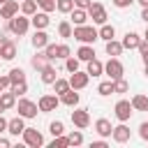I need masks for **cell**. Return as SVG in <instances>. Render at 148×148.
<instances>
[{"instance_id":"cell-1","label":"cell","mask_w":148,"mask_h":148,"mask_svg":"<svg viewBox=\"0 0 148 148\" xmlns=\"http://www.w3.org/2000/svg\"><path fill=\"white\" fill-rule=\"evenodd\" d=\"M72 37H74V39H79L81 44H92L95 39H99V32H97L92 25H74Z\"/></svg>"},{"instance_id":"cell-2","label":"cell","mask_w":148,"mask_h":148,"mask_svg":"<svg viewBox=\"0 0 148 148\" xmlns=\"http://www.w3.org/2000/svg\"><path fill=\"white\" fill-rule=\"evenodd\" d=\"M7 28H9V32H14V35H25L28 32V28H30V16H25V14H16V16H12L9 21H7Z\"/></svg>"},{"instance_id":"cell-3","label":"cell","mask_w":148,"mask_h":148,"mask_svg":"<svg viewBox=\"0 0 148 148\" xmlns=\"http://www.w3.org/2000/svg\"><path fill=\"white\" fill-rule=\"evenodd\" d=\"M104 72H106V76H109L111 81H116V79H123L125 67H123V62H120L118 58H109V60L104 62Z\"/></svg>"},{"instance_id":"cell-4","label":"cell","mask_w":148,"mask_h":148,"mask_svg":"<svg viewBox=\"0 0 148 148\" xmlns=\"http://www.w3.org/2000/svg\"><path fill=\"white\" fill-rule=\"evenodd\" d=\"M113 113H116V118H118L120 123H127V120L132 118V113H134V106H132V102H127V99H118L116 106H113Z\"/></svg>"},{"instance_id":"cell-5","label":"cell","mask_w":148,"mask_h":148,"mask_svg":"<svg viewBox=\"0 0 148 148\" xmlns=\"http://www.w3.org/2000/svg\"><path fill=\"white\" fill-rule=\"evenodd\" d=\"M21 136H23V143L30 146V148H39V146H44V136H42V132L35 130V127H25Z\"/></svg>"},{"instance_id":"cell-6","label":"cell","mask_w":148,"mask_h":148,"mask_svg":"<svg viewBox=\"0 0 148 148\" xmlns=\"http://www.w3.org/2000/svg\"><path fill=\"white\" fill-rule=\"evenodd\" d=\"M16 109H18V116H23V118H35V116H37V111H39L37 102L25 99V97H21V99H18Z\"/></svg>"},{"instance_id":"cell-7","label":"cell","mask_w":148,"mask_h":148,"mask_svg":"<svg viewBox=\"0 0 148 148\" xmlns=\"http://www.w3.org/2000/svg\"><path fill=\"white\" fill-rule=\"evenodd\" d=\"M88 16L92 18V23H99V25L106 23V18H109V16H106V9H104L102 2H92V5L88 7Z\"/></svg>"},{"instance_id":"cell-8","label":"cell","mask_w":148,"mask_h":148,"mask_svg":"<svg viewBox=\"0 0 148 148\" xmlns=\"http://www.w3.org/2000/svg\"><path fill=\"white\" fill-rule=\"evenodd\" d=\"M58 104H60V97H58V95H42V97H39V102H37V106H39V111H42V113L56 111V109H58Z\"/></svg>"},{"instance_id":"cell-9","label":"cell","mask_w":148,"mask_h":148,"mask_svg":"<svg viewBox=\"0 0 148 148\" xmlns=\"http://www.w3.org/2000/svg\"><path fill=\"white\" fill-rule=\"evenodd\" d=\"M72 123H74V127L86 130V127L90 125V113H88V109H76V106H74V111H72Z\"/></svg>"},{"instance_id":"cell-10","label":"cell","mask_w":148,"mask_h":148,"mask_svg":"<svg viewBox=\"0 0 148 148\" xmlns=\"http://www.w3.org/2000/svg\"><path fill=\"white\" fill-rule=\"evenodd\" d=\"M130 136H132V132H130V127H127L125 123L116 125V127H113V132H111V139H113L116 143H127V141H130Z\"/></svg>"},{"instance_id":"cell-11","label":"cell","mask_w":148,"mask_h":148,"mask_svg":"<svg viewBox=\"0 0 148 148\" xmlns=\"http://www.w3.org/2000/svg\"><path fill=\"white\" fill-rule=\"evenodd\" d=\"M88 81H90V74H88V72H74V74L69 76V86H72L74 90H83V88L88 86Z\"/></svg>"},{"instance_id":"cell-12","label":"cell","mask_w":148,"mask_h":148,"mask_svg":"<svg viewBox=\"0 0 148 148\" xmlns=\"http://www.w3.org/2000/svg\"><path fill=\"white\" fill-rule=\"evenodd\" d=\"M16 14H18V2H16V0H7V2L0 5V16H2V18L9 21V18L16 16Z\"/></svg>"},{"instance_id":"cell-13","label":"cell","mask_w":148,"mask_h":148,"mask_svg":"<svg viewBox=\"0 0 148 148\" xmlns=\"http://www.w3.org/2000/svg\"><path fill=\"white\" fill-rule=\"evenodd\" d=\"M30 23L35 25V30H44V28L51 23V18H49V12H35V14L30 16Z\"/></svg>"},{"instance_id":"cell-14","label":"cell","mask_w":148,"mask_h":148,"mask_svg":"<svg viewBox=\"0 0 148 148\" xmlns=\"http://www.w3.org/2000/svg\"><path fill=\"white\" fill-rule=\"evenodd\" d=\"M95 132H97L102 139L111 136V132H113V125H111V120H106V118H97V120H95Z\"/></svg>"},{"instance_id":"cell-15","label":"cell","mask_w":148,"mask_h":148,"mask_svg":"<svg viewBox=\"0 0 148 148\" xmlns=\"http://www.w3.org/2000/svg\"><path fill=\"white\" fill-rule=\"evenodd\" d=\"M23 130H25L23 116H16V118H12V120L7 123V132H9L12 136H18V134H23Z\"/></svg>"},{"instance_id":"cell-16","label":"cell","mask_w":148,"mask_h":148,"mask_svg":"<svg viewBox=\"0 0 148 148\" xmlns=\"http://www.w3.org/2000/svg\"><path fill=\"white\" fill-rule=\"evenodd\" d=\"M141 39L143 37H139L136 32H125V37H123V49H139V44H141Z\"/></svg>"},{"instance_id":"cell-17","label":"cell","mask_w":148,"mask_h":148,"mask_svg":"<svg viewBox=\"0 0 148 148\" xmlns=\"http://www.w3.org/2000/svg\"><path fill=\"white\" fill-rule=\"evenodd\" d=\"M39 79H42V83H51V86H53V81L58 79L56 67H53V65H46L44 69H39Z\"/></svg>"},{"instance_id":"cell-18","label":"cell","mask_w":148,"mask_h":148,"mask_svg":"<svg viewBox=\"0 0 148 148\" xmlns=\"http://www.w3.org/2000/svg\"><path fill=\"white\" fill-rule=\"evenodd\" d=\"M69 14H72L69 21H72L74 25H86V21H88V9H79V7H74Z\"/></svg>"},{"instance_id":"cell-19","label":"cell","mask_w":148,"mask_h":148,"mask_svg":"<svg viewBox=\"0 0 148 148\" xmlns=\"http://www.w3.org/2000/svg\"><path fill=\"white\" fill-rule=\"evenodd\" d=\"M104 51H106V56H109V58H118V56L123 53V42L109 39V42H106V46H104Z\"/></svg>"},{"instance_id":"cell-20","label":"cell","mask_w":148,"mask_h":148,"mask_svg":"<svg viewBox=\"0 0 148 148\" xmlns=\"http://www.w3.org/2000/svg\"><path fill=\"white\" fill-rule=\"evenodd\" d=\"M0 58H2V60H14V58H16V44H14L12 39H7L5 46L0 49Z\"/></svg>"},{"instance_id":"cell-21","label":"cell","mask_w":148,"mask_h":148,"mask_svg":"<svg viewBox=\"0 0 148 148\" xmlns=\"http://www.w3.org/2000/svg\"><path fill=\"white\" fill-rule=\"evenodd\" d=\"M76 58H79L81 62L92 60V58H95V49H92V44H81V49L76 51Z\"/></svg>"},{"instance_id":"cell-22","label":"cell","mask_w":148,"mask_h":148,"mask_svg":"<svg viewBox=\"0 0 148 148\" xmlns=\"http://www.w3.org/2000/svg\"><path fill=\"white\" fill-rule=\"evenodd\" d=\"M60 102L65 104V106H69V109H74L76 104H79V92L74 90V88H69L65 95H60Z\"/></svg>"},{"instance_id":"cell-23","label":"cell","mask_w":148,"mask_h":148,"mask_svg":"<svg viewBox=\"0 0 148 148\" xmlns=\"http://www.w3.org/2000/svg\"><path fill=\"white\" fill-rule=\"evenodd\" d=\"M90 76H102L104 74V62L102 60H97V58H92V60H88V69H86Z\"/></svg>"},{"instance_id":"cell-24","label":"cell","mask_w":148,"mask_h":148,"mask_svg":"<svg viewBox=\"0 0 148 148\" xmlns=\"http://www.w3.org/2000/svg\"><path fill=\"white\" fill-rule=\"evenodd\" d=\"M30 65H32V67L39 72V69H44L46 65H51V60L46 58V53H35V56L30 58Z\"/></svg>"},{"instance_id":"cell-25","label":"cell","mask_w":148,"mask_h":148,"mask_svg":"<svg viewBox=\"0 0 148 148\" xmlns=\"http://www.w3.org/2000/svg\"><path fill=\"white\" fill-rule=\"evenodd\" d=\"M49 44V35L44 32V30H35V35H32V46L35 49H44Z\"/></svg>"},{"instance_id":"cell-26","label":"cell","mask_w":148,"mask_h":148,"mask_svg":"<svg viewBox=\"0 0 148 148\" xmlns=\"http://www.w3.org/2000/svg\"><path fill=\"white\" fill-rule=\"evenodd\" d=\"M132 106H134V111H148V95H134Z\"/></svg>"},{"instance_id":"cell-27","label":"cell","mask_w":148,"mask_h":148,"mask_svg":"<svg viewBox=\"0 0 148 148\" xmlns=\"http://www.w3.org/2000/svg\"><path fill=\"white\" fill-rule=\"evenodd\" d=\"M97 32H99V39H104V42H109V39L116 37V28L109 25V23H102V28H99Z\"/></svg>"},{"instance_id":"cell-28","label":"cell","mask_w":148,"mask_h":148,"mask_svg":"<svg viewBox=\"0 0 148 148\" xmlns=\"http://www.w3.org/2000/svg\"><path fill=\"white\" fill-rule=\"evenodd\" d=\"M69 88H72V86H69V79H56V81H53V90H56V95H58V97H60V95H65Z\"/></svg>"},{"instance_id":"cell-29","label":"cell","mask_w":148,"mask_h":148,"mask_svg":"<svg viewBox=\"0 0 148 148\" xmlns=\"http://www.w3.org/2000/svg\"><path fill=\"white\" fill-rule=\"evenodd\" d=\"M35 12H37V0H23V2H21V14L32 16Z\"/></svg>"},{"instance_id":"cell-30","label":"cell","mask_w":148,"mask_h":148,"mask_svg":"<svg viewBox=\"0 0 148 148\" xmlns=\"http://www.w3.org/2000/svg\"><path fill=\"white\" fill-rule=\"evenodd\" d=\"M9 90H12L16 97H23V95L28 92V83H25V81H16V83L9 86Z\"/></svg>"},{"instance_id":"cell-31","label":"cell","mask_w":148,"mask_h":148,"mask_svg":"<svg viewBox=\"0 0 148 148\" xmlns=\"http://www.w3.org/2000/svg\"><path fill=\"white\" fill-rule=\"evenodd\" d=\"M97 92L102 95V97H109V95H113V81L109 79V81H102L99 86H97Z\"/></svg>"},{"instance_id":"cell-32","label":"cell","mask_w":148,"mask_h":148,"mask_svg":"<svg viewBox=\"0 0 148 148\" xmlns=\"http://www.w3.org/2000/svg\"><path fill=\"white\" fill-rule=\"evenodd\" d=\"M56 9L60 14H69L74 9V0H56Z\"/></svg>"},{"instance_id":"cell-33","label":"cell","mask_w":148,"mask_h":148,"mask_svg":"<svg viewBox=\"0 0 148 148\" xmlns=\"http://www.w3.org/2000/svg\"><path fill=\"white\" fill-rule=\"evenodd\" d=\"M0 102L5 104V109H12V106H16V95L9 90V92H2L0 95Z\"/></svg>"},{"instance_id":"cell-34","label":"cell","mask_w":148,"mask_h":148,"mask_svg":"<svg viewBox=\"0 0 148 148\" xmlns=\"http://www.w3.org/2000/svg\"><path fill=\"white\" fill-rule=\"evenodd\" d=\"M58 32H60V37H72L74 28H72L69 21H60V23H58Z\"/></svg>"},{"instance_id":"cell-35","label":"cell","mask_w":148,"mask_h":148,"mask_svg":"<svg viewBox=\"0 0 148 148\" xmlns=\"http://www.w3.org/2000/svg\"><path fill=\"white\" fill-rule=\"evenodd\" d=\"M67 141H69V146H81V143H83V134H81V130L69 132V134H67Z\"/></svg>"},{"instance_id":"cell-36","label":"cell","mask_w":148,"mask_h":148,"mask_svg":"<svg viewBox=\"0 0 148 148\" xmlns=\"http://www.w3.org/2000/svg\"><path fill=\"white\" fill-rule=\"evenodd\" d=\"M79 62H81L79 58H74V56H69V58L65 60V69H67L69 74H74V72H79Z\"/></svg>"},{"instance_id":"cell-37","label":"cell","mask_w":148,"mask_h":148,"mask_svg":"<svg viewBox=\"0 0 148 148\" xmlns=\"http://www.w3.org/2000/svg\"><path fill=\"white\" fill-rule=\"evenodd\" d=\"M9 79H12V83H16V81H25V72H23L21 67H12V69H9Z\"/></svg>"},{"instance_id":"cell-38","label":"cell","mask_w":148,"mask_h":148,"mask_svg":"<svg viewBox=\"0 0 148 148\" xmlns=\"http://www.w3.org/2000/svg\"><path fill=\"white\" fill-rule=\"evenodd\" d=\"M127 90H130V83H127L125 79H116V81H113V92L123 95V92H127Z\"/></svg>"},{"instance_id":"cell-39","label":"cell","mask_w":148,"mask_h":148,"mask_svg":"<svg viewBox=\"0 0 148 148\" xmlns=\"http://www.w3.org/2000/svg\"><path fill=\"white\" fill-rule=\"evenodd\" d=\"M44 53H46L49 60H58V44H51V42H49V44L44 46Z\"/></svg>"},{"instance_id":"cell-40","label":"cell","mask_w":148,"mask_h":148,"mask_svg":"<svg viewBox=\"0 0 148 148\" xmlns=\"http://www.w3.org/2000/svg\"><path fill=\"white\" fill-rule=\"evenodd\" d=\"M49 132H51L53 136H60V134H65V125H62L60 120H53V123L49 125Z\"/></svg>"},{"instance_id":"cell-41","label":"cell","mask_w":148,"mask_h":148,"mask_svg":"<svg viewBox=\"0 0 148 148\" xmlns=\"http://www.w3.org/2000/svg\"><path fill=\"white\" fill-rule=\"evenodd\" d=\"M65 146H69V141H67V136H53V141L49 143V148H65Z\"/></svg>"},{"instance_id":"cell-42","label":"cell","mask_w":148,"mask_h":148,"mask_svg":"<svg viewBox=\"0 0 148 148\" xmlns=\"http://www.w3.org/2000/svg\"><path fill=\"white\" fill-rule=\"evenodd\" d=\"M69 56H72V49H69L67 44H58V58H60V60H67Z\"/></svg>"},{"instance_id":"cell-43","label":"cell","mask_w":148,"mask_h":148,"mask_svg":"<svg viewBox=\"0 0 148 148\" xmlns=\"http://www.w3.org/2000/svg\"><path fill=\"white\" fill-rule=\"evenodd\" d=\"M42 12H56V0H37Z\"/></svg>"},{"instance_id":"cell-44","label":"cell","mask_w":148,"mask_h":148,"mask_svg":"<svg viewBox=\"0 0 148 148\" xmlns=\"http://www.w3.org/2000/svg\"><path fill=\"white\" fill-rule=\"evenodd\" d=\"M139 53H141V60H143V65H146V62H148V39H141Z\"/></svg>"},{"instance_id":"cell-45","label":"cell","mask_w":148,"mask_h":148,"mask_svg":"<svg viewBox=\"0 0 148 148\" xmlns=\"http://www.w3.org/2000/svg\"><path fill=\"white\" fill-rule=\"evenodd\" d=\"M12 86V79H9V74H0V88L5 90V88H9Z\"/></svg>"},{"instance_id":"cell-46","label":"cell","mask_w":148,"mask_h":148,"mask_svg":"<svg viewBox=\"0 0 148 148\" xmlns=\"http://www.w3.org/2000/svg\"><path fill=\"white\" fill-rule=\"evenodd\" d=\"M139 136H141L143 141H148V123H141V125H139Z\"/></svg>"},{"instance_id":"cell-47","label":"cell","mask_w":148,"mask_h":148,"mask_svg":"<svg viewBox=\"0 0 148 148\" xmlns=\"http://www.w3.org/2000/svg\"><path fill=\"white\" fill-rule=\"evenodd\" d=\"M92 5V0H74V7H79V9H88Z\"/></svg>"},{"instance_id":"cell-48","label":"cell","mask_w":148,"mask_h":148,"mask_svg":"<svg viewBox=\"0 0 148 148\" xmlns=\"http://www.w3.org/2000/svg\"><path fill=\"white\" fill-rule=\"evenodd\" d=\"M132 2H136V0H113V5H116L118 9H125V7H130Z\"/></svg>"},{"instance_id":"cell-49","label":"cell","mask_w":148,"mask_h":148,"mask_svg":"<svg viewBox=\"0 0 148 148\" xmlns=\"http://www.w3.org/2000/svg\"><path fill=\"white\" fill-rule=\"evenodd\" d=\"M90 148H106V141H104V139H99V141H92V143H90Z\"/></svg>"},{"instance_id":"cell-50","label":"cell","mask_w":148,"mask_h":148,"mask_svg":"<svg viewBox=\"0 0 148 148\" xmlns=\"http://www.w3.org/2000/svg\"><path fill=\"white\" fill-rule=\"evenodd\" d=\"M7 123H9V120H5V118H2V113H0V134H2V132H7Z\"/></svg>"},{"instance_id":"cell-51","label":"cell","mask_w":148,"mask_h":148,"mask_svg":"<svg viewBox=\"0 0 148 148\" xmlns=\"http://www.w3.org/2000/svg\"><path fill=\"white\" fill-rule=\"evenodd\" d=\"M9 146H12V141L5 139V136H0V148H9Z\"/></svg>"},{"instance_id":"cell-52","label":"cell","mask_w":148,"mask_h":148,"mask_svg":"<svg viewBox=\"0 0 148 148\" xmlns=\"http://www.w3.org/2000/svg\"><path fill=\"white\" fill-rule=\"evenodd\" d=\"M141 18L148 23V7H143V9H141Z\"/></svg>"},{"instance_id":"cell-53","label":"cell","mask_w":148,"mask_h":148,"mask_svg":"<svg viewBox=\"0 0 148 148\" xmlns=\"http://www.w3.org/2000/svg\"><path fill=\"white\" fill-rule=\"evenodd\" d=\"M136 2H139L141 7H148V0H136Z\"/></svg>"},{"instance_id":"cell-54","label":"cell","mask_w":148,"mask_h":148,"mask_svg":"<svg viewBox=\"0 0 148 148\" xmlns=\"http://www.w3.org/2000/svg\"><path fill=\"white\" fill-rule=\"evenodd\" d=\"M5 42H7V37H0V49L5 46Z\"/></svg>"},{"instance_id":"cell-55","label":"cell","mask_w":148,"mask_h":148,"mask_svg":"<svg viewBox=\"0 0 148 148\" xmlns=\"http://www.w3.org/2000/svg\"><path fill=\"white\" fill-rule=\"evenodd\" d=\"M143 39H148V23H146V32H143Z\"/></svg>"},{"instance_id":"cell-56","label":"cell","mask_w":148,"mask_h":148,"mask_svg":"<svg viewBox=\"0 0 148 148\" xmlns=\"http://www.w3.org/2000/svg\"><path fill=\"white\" fill-rule=\"evenodd\" d=\"M2 111H7V109H5V104H2V102H0V113H2Z\"/></svg>"},{"instance_id":"cell-57","label":"cell","mask_w":148,"mask_h":148,"mask_svg":"<svg viewBox=\"0 0 148 148\" xmlns=\"http://www.w3.org/2000/svg\"><path fill=\"white\" fill-rule=\"evenodd\" d=\"M146 76H148V62H146Z\"/></svg>"},{"instance_id":"cell-58","label":"cell","mask_w":148,"mask_h":148,"mask_svg":"<svg viewBox=\"0 0 148 148\" xmlns=\"http://www.w3.org/2000/svg\"><path fill=\"white\" fill-rule=\"evenodd\" d=\"M2 2H7V0H0V5H2Z\"/></svg>"},{"instance_id":"cell-59","label":"cell","mask_w":148,"mask_h":148,"mask_svg":"<svg viewBox=\"0 0 148 148\" xmlns=\"http://www.w3.org/2000/svg\"><path fill=\"white\" fill-rule=\"evenodd\" d=\"M0 95H2V88H0Z\"/></svg>"}]
</instances>
